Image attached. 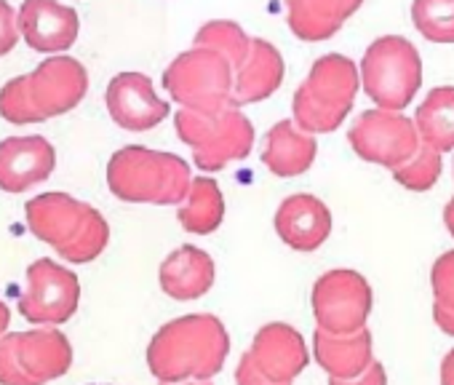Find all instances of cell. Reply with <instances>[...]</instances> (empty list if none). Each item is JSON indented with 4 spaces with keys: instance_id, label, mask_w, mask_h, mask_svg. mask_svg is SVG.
Returning a JSON list of instances; mask_svg holds the SVG:
<instances>
[{
    "instance_id": "obj_18",
    "label": "cell",
    "mask_w": 454,
    "mask_h": 385,
    "mask_svg": "<svg viewBox=\"0 0 454 385\" xmlns=\"http://www.w3.org/2000/svg\"><path fill=\"white\" fill-rule=\"evenodd\" d=\"M281 81H284L281 51L262 38H252V51L233 78V105L244 107L252 102H262L278 91Z\"/></svg>"
},
{
    "instance_id": "obj_5",
    "label": "cell",
    "mask_w": 454,
    "mask_h": 385,
    "mask_svg": "<svg viewBox=\"0 0 454 385\" xmlns=\"http://www.w3.org/2000/svg\"><path fill=\"white\" fill-rule=\"evenodd\" d=\"M174 126L176 137L192 147V158L200 171H222L227 163L244 161L254 147L252 121L241 113L239 105H227L216 115L179 107Z\"/></svg>"
},
{
    "instance_id": "obj_14",
    "label": "cell",
    "mask_w": 454,
    "mask_h": 385,
    "mask_svg": "<svg viewBox=\"0 0 454 385\" xmlns=\"http://www.w3.org/2000/svg\"><path fill=\"white\" fill-rule=\"evenodd\" d=\"M57 169L54 145L41 137H9L0 142V190L25 192L51 177Z\"/></svg>"
},
{
    "instance_id": "obj_7",
    "label": "cell",
    "mask_w": 454,
    "mask_h": 385,
    "mask_svg": "<svg viewBox=\"0 0 454 385\" xmlns=\"http://www.w3.org/2000/svg\"><path fill=\"white\" fill-rule=\"evenodd\" d=\"M366 97L382 110H403L422 86V59L401 35L377 38L361 59Z\"/></svg>"
},
{
    "instance_id": "obj_37",
    "label": "cell",
    "mask_w": 454,
    "mask_h": 385,
    "mask_svg": "<svg viewBox=\"0 0 454 385\" xmlns=\"http://www.w3.org/2000/svg\"><path fill=\"white\" fill-rule=\"evenodd\" d=\"M160 385H211L208 380H184V382H160Z\"/></svg>"
},
{
    "instance_id": "obj_32",
    "label": "cell",
    "mask_w": 454,
    "mask_h": 385,
    "mask_svg": "<svg viewBox=\"0 0 454 385\" xmlns=\"http://www.w3.org/2000/svg\"><path fill=\"white\" fill-rule=\"evenodd\" d=\"M329 385H387V374L380 361H372L358 377H329Z\"/></svg>"
},
{
    "instance_id": "obj_20",
    "label": "cell",
    "mask_w": 454,
    "mask_h": 385,
    "mask_svg": "<svg viewBox=\"0 0 454 385\" xmlns=\"http://www.w3.org/2000/svg\"><path fill=\"white\" fill-rule=\"evenodd\" d=\"M364 0H286V20L300 41L321 43L361 9Z\"/></svg>"
},
{
    "instance_id": "obj_34",
    "label": "cell",
    "mask_w": 454,
    "mask_h": 385,
    "mask_svg": "<svg viewBox=\"0 0 454 385\" xmlns=\"http://www.w3.org/2000/svg\"><path fill=\"white\" fill-rule=\"evenodd\" d=\"M441 385H454V350H449L441 361Z\"/></svg>"
},
{
    "instance_id": "obj_9",
    "label": "cell",
    "mask_w": 454,
    "mask_h": 385,
    "mask_svg": "<svg viewBox=\"0 0 454 385\" xmlns=\"http://www.w3.org/2000/svg\"><path fill=\"white\" fill-rule=\"evenodd\" d=\"M81 305V281L73 271L43 257L27 268V284L20 295V313L35 326H59Z\"/></svg>"
},
{
    "instance_id": "obj_6",
    "label": "cell",
    "mask_w": 454,
    "mask_h": 385,
    "mask_svg": "<svg viewBox=\"0 0 454 385\" xmlns=\"http://www.w3.org/2000/svg\"><path fill=\"white\" fill-rule=\"evenodd\" d=\"M233 65L219 51L192 46L166 67L163 89L179 107L216 115L227 105H233Z\"/></svg>"
},
{
    "instance_id": "obj_21",
    "label": "cell",
    "mask_w": 454,
    "mask_h": 385,
    "mask_svg": "<svg viewBox=\"0 0 454 385\" xmlns=\"http://www.w3.org/2000/svg\"><path fill=\"white\" fill-rule=\"evenodd\" d=\"M313 350L329 377H358L374 361L372 332L366 326L350 334H334L318 326L313 334Z\"/></svg>"
},
{
    "instance_id": "obj_23",
    "label": "cell",
    "mask_w": 454,
    "mask_h": 385,
    "mask_svg": "<svg viewBox=\"0 0 454 385\" xmlns=\"http://www.w3.org/2000/svg\"><path fill=\"white\" fill-rule=\"evenodd\" d=\"M176 220L187 233H195V236H208L222 225L224 199H222V190H219L216 179L192 177L190 192H187V199L179 204Z\"/></svg>"
},
{
    "instance_id": "obj_17",
    "label": "cell",
    "mask_w": 454,
    "mask_h": 385,
    "mask_svg": "<svg viewBox=\"0 0 454 385\" xmlns=\"http://www.w3.org/2000/svg\"><path fill=\"white\" fill-rule=\"evenodd\" d=\"M214 276H216L214 260L208 257V252H203L192 244L174 249L160 263V271H158L160 289L171 300H179V302H190V300L203 297L211 289Z\"/></svg>"
},
{
    "instance_id": "obj_4",
    "label": "cell",
    "mask_w": 454,
    "mask_h": 385,
    "mask_svg": "<svg viewBox=\"0 0 454 385\" xmlns=\"http://www.w3.org/2000/svg\"><path fill=\"white\" fill-rule=\"evenodd\" d=\"M358 70L342 54L318 57L294 94V121L310 134H329L340 129L356 102Z\"/></svg>"
},
{
    "instance_id": "obj_22",
    "label": "cell",
    "mask_w": 454,
    "mask_h": 385,
    "mask_svg": "<svg viewBox=\"0 0 454 385\" xmlns=\"http://www.w3.org/2000/svg\"><path fill=\"white\" fill-rule=\"evenodd\" d=\"M316 150V137L300 129L297 121H278L265 137L262 161L276 177H297L313 166Z\"/></svg>"
},
{
    "instance_id": "obj_30",
    "label": "cell",
    "mask_w": 454,
    "mask_h": 385,
    "mask_svg": "<svg viewBox=\"0 0 454 385\" xmlns=\"http://www.w3.org/2000/svg\"><path fill=\"white\" fill-rule=\"evenodd\" d=\"M20 38V12H14L6 0H0V57L12 54Z\"/></svg>"
},
{
    "instance_id": "obj_11",
    "label": "cell",
    "mask_w": 454,
    "mask_h": 385,
    "mask_svg": "<svg viewBox=\"0 0 454 385\" xmlns=\"http://www.w3.org/2000/svg\"><path fill=\"white\" fill-rule=\"evenodd\" d=\"M372 313V287L356 271H329L313 287V316L321 329L350 334L366 326Z\"/></svg>"
},
{
    "instance_id": "obj_38",
    "label": "cell",
    "mask_w": 454,
    "mask_h": 385,
    "mask_svg": "<svg viewBox=\"0 0 454 385\" xmlns=\"http://www.w3.org/2000/svg\"><path fill=\"white\" fill-rule=\"evenodd\" d=\"M91 385H105V382H91Z\"/></svg>"
},
{
    "instance_id": "obj_29",
    "label": "cell",
    "mask_w": 454,
    "mask_h": 385,
    "mask_svg": "<svg viewBox=\"0 0 454 385\" xmlns=\"http://www.w3.org/2000/svg\"><path fill=\"white\" fill-rule=\"evenodd\" d=\"M430 284H433L435 302L443 308H454V252H446L435 260Z\"/></svg>"
},
{
    "instance_id": "obj_19",
    "label": "cell",
    "mask_w": 454,
    "mask_h": 385,
    "mask_svg": "<svg viewBox=\"0 0 454 385\" xmlns=\"http://www.w3.org/2000/svg\"><path fill=\"white\" fill-rule=\"evenodd\" d=\"M20 358L25 372L46 385L73 366V345L57 326H38L30 332H20Z\"/></svg>"
},
{
    "instance_id": "obj_28",
    "label": "cell",
    "mask_w": 454,
    "mask_h": 385,
    "mask_svg": "<svg viewBox=\"0 0 454 385\" xmlns=\"http://www.w3.org/2000/svg\"><path fill=\"white\" fill-rule=\"evenodd\" d=\"M0 385H38L22 366L20 332L0 337Z\"/></svg>"
},
{
    "instance_id": "obj_8",
    "label": "cell",
    "mask_w": 454,
    "mask_h": 385,
    "mask_svg": "<svg viewBox=\"0 0 454 385\" xmlns=\"http://www.w3.org/2000/svg\"><path fill=\"white\" fill-rule=\"evenodd\" d=\"M348 142L358 158L385 169L403 166L422 145L414 121L401 115V110L382 107L361 113L348 131Z\"/></svg>"
},
{
    "instance_id": "obj_13",
    "label": "cell",
    "mask_w": 454,
    "mask_h": 385,
    "mask_svg": "<svg viewBox=\"0 0 454 385\" xmlns=\"http://www.w3.org/2000/svg\"><path fill=\"white\" fill-rule=\"evenodd\" d=\"M22 41L41 54L67 51L81 33V20L73 6L59 0H25L20 9Z\"/></svg>"
},
{
    "instance_id": "obj_27",
    "label": "cell",
    "mask_w": 454,
    "mask_h": 385,
    "mask_svg": "<svg viewBox=\"0 0 454 385\" xmlns=\"http://www.w3.org/2000/svg\"><path fill=\"white\" fill-rule=\"evenodd\" d=\"M393 177L406 190H414V192L430 190L438 182V177H441V150H435V147L422 142L419 150L403 166L393 169Z\"/></svg>"
},
{
    "instance_id": "obj_16",
    "label": "cell",
    "mask_w": 454,
    "mask_h": 385,
    "mask_svg": "<svg viewBox=\"0 0 454 385\" xmlns=\"http://www.w3.org/2000/svg\"><path fill=\"white\" fill-rule=\"evenodd\" d=\"M276 233L297 252H316L332 233V212L321 199L297 192L278 207Z\"/></svg>"
},
{
    "instance_id": "obj_12",
    "label": "cell",
    "mask_w": 454,
    "mask_h": 385,
    "mask_svg": "<svg viewBox=\"0 0 454 385\" xmlns=\"http://www.w3.org/2000/svg\"><path fill=\"white\" fill-rule=\"evenodd\" d=\"M110 118L126 131H147L168 118V102H163L153 81L142 73H118L105 94Z\"/></svg>"
},
{
    "instance_id": "obj_10",
    "label": "cell",
    "mask_w": 454,
    "mask_h": 385,
    "mask_svg": "<svg viewBox=\"0 0 454 385\" xmlns=\"http://www.w3.org/2000/svg\"><path fill=\"white\" fill-rule=\"evenodd\" d=\"M22 89L33 113V123L51 121L78 107L89 91V73L73 57H49L33 73L22 75Z\"/></svg>"
},
{
    "instance_id": "obj_3",
    "label": "cell",
    "mask_w": 454,
    "mask_h": 385,
    "mask_svg": "<svg viewBox=\"0 0 454 385\" xmlns=\"http://www.w3.org/2000/svg\"><path fill=\"white\" fill-rule=\"evenodd\" d=\"M190 185V166L174 153L126 145L107 163V187L126 204L179 207L187 199Z\"/></svg>"
},
{
    "instance_id": "obj_35",
    "label": "cell",
    "mask_w": 454,
    "mask_h": 385,
    "mask_svg": "<svg viewBox=\"0 0 454 385\" xmlns=\"http://www.w3.org/2000/svg\"><path fill=\"white\" fill-rule=\"evenodd\" d=\"M9 321H12V310H9V305L0 300V337L6 334V329H9Z\"/></svg>"
},
{
    "instance_id": "obj_36",
    "label": "cell",
    "mask_w": 454,
    "mask_h": 385,
    "mask_svg": "<svg viewBox=\"0 0 454 385\" xmlns=\"http://www.w3.org/2000/svg\"><path fill=\"white\" fill-rule=\"evenodd\" d=\"M443 225H446V231L454 236V199L443 207Z\"/></svg>"
},
{
    "instance_id": "obj_31",
    "label": "cell",
    "mask_w": 454,
    "mask_h": 385,
    "mask_svg": "<svg viewBox=\"0 0 454 385\" xmlns=\"http://www.w3.org/2000/svg\"><path fill=\"white\" fill-rule=\"evenodd\" d=\"M236 382L239 385H292V382H278V380H270L257 364H254V358L249 356V353H244L241 356V361H239V369H236Z\"/></svg>"
},
{
    "instance_id": "obj_25",
    "label": "cell",
    "mask_w": 454,
    "mask_h": 385,
    "mask_svg": "<svg viewBox=\"0 0 454 385\" xmlns=\"http://www.w3.org/2000/svg\"><path fill=\"white\" fill-rule=\"evenodd\" d=\"M192 46H206L219 51L227 62L233 65V73L247 62L249 51H252V38L236 25L227 20H216V22H206L198 33Z\"/></svg>"
},
{
    "instance_id": "obj_15",
    "label": "cell",
    "mask_w": 454,
    "mask_h": 385,
    "mask_svg": "<svg viewBox=\"0 0 454 385\" xmlns=\"http://www.w3.org/2000/svg\"><path fill=\"white\" fill-rule=\"evenodd\" d=\"M249 356L270 380L278 382H292L308 366V345L302 334L284 321L265 324L254 334Z\"/></svg>"
},
{
    "instance_id": "obj_26",
    "label": "cell",
    "mask_w": 454,
    "mask_h": 385,
    "mask_svg": "<svg viewBox=\"0 0 454 385\" xmlns=\"http://www.w3.org/2000/svg\"><path fill=\"white\" fill-rule=\"evenodd\" d=\"M411 22L430 43H454V0H414Z\"/></svg>"
},
{
    "instance_id": "obj_24",
    "label": "cell",
    "mask_w": 454,
    "mask_h": 385,
    "mask_svg": "<svg viewBox=\"0 0 454 385\" xmlns=\"http://www.w3.org/2000/svg\"><path fill=\"white\" fill-rule=\"evenodd\" d=\"M419 139L441 153L454 150V86L433 89L414 115Z\"/></svg>"
},
{
    "instance_id": "obj_33",
    "label": "cell",
    "mask_w": 454,
    "mask_h": 385,
    "mask_svg": "<svg viewBox=\"0 0 454 385\" xmlns=\"http://www.w3.org/2000/svg\"><path fill=\"white\" fill-rule=\"evenodd\" d=\"M433 318H435V324H438L441 332H446V334L454 337V308H443V305L433 302Z\"/></svg>"
},
{
    "instance_id": "obj_2",
    "label": "cell",
    "mask_w": 454,
    "mask_h": 385,
    "mask_svg": "<svg viewBox=\"0 0 454 385\" xmlns=\"http://www.w3.org/2000/svg\"><path fill=\"white\" fill-rule=\"evenodd\" d=\"M27 228L35 239L57 249L67 263H91L97 260L107 241L110 225L107 220L89 204L67 196L62 190L41 192L25 204Z\"/></svg>"
},
{
    "instance_id": "obj_1",
    "label": "cell",
    "mask_w": 454,
    "mask_h": 385,
    "mask_svg": "<svg viewBox=\"0 0 454 385\" xmlns=\"http://www.w3.org/2000/svg\"><path fill=\"white\" fill-rule=\"evenodd\" d=\"M227 353L231 337L211 313H190L163 324L147 345V366L160 382L211 380Z\"/></svg>"
}]
</instances>
